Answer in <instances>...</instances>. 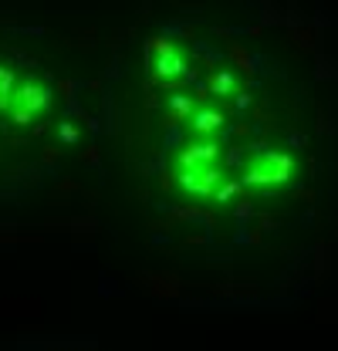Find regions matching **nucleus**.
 Listing matches in <instances>:
<instances>
[{
  "instance_id": "obj_1",
  "label": "nucleus",
  "mask_w": 338,
  "mask_h": 351,
  "mask_svg": "<svg viewBox=\"0 0 338 351\" xmlns=\"http://www.w3.org/2000/svg\"><path fill=\"white\" fill-rule=\"evenodd\" d=\"M295 173V159L288 152H274V149H260L254 152L251 162L244 166V186L251 189H274L281 182H288Z\"/></svg>"
},
{
  "instance_id": "obj_2",
  "label": "nucleus",
  "mask_w": 338,
  "mask_h": 351,
  "mask_svg": "<svg viewBox=\"0 0 338 351\" xmlns=\"http://www.w3.org/2000/svg\"><path fill=\"white\" fill-rule=\"evenodd\" d=\"M47 105H51V88L41 78H21V85L14 91L10 119H14V125H31L38 115L47 112Z\"/></svg>"
},
{
  "instance_id": "obj_3",
  "label": "nucleus",
  "mask_w": 338,
  "mask_h": 351,
  "mask_svg": "<svg viewBox=\"0 0 338 351\" xmlns=\"http://www.w3.org/2000/svg\"><path fill=\"white\" fill-rule=\"evenodd\" d=\"M153 54H156V61H153V71H156V78L159 82H179L183 75H186V68H190V61H186V54L176 47L172 41H163V38H156L153 41Z\"/></svg>"
},
{
  "instance_id": "obj_4",
  "label": "nucleus",
  "mask_w": 338,
  "mask_h": 351,
  "mask_svg": "<svg viewBox=\"0 0 338 351\" xmlns=\"http://www.w3.org/2000/svg\"><path fill=\"white\" fill-rule=\"evenodd\" d=\"M223 169L210 162V166H193V169H179V186L190 193V196H200V199H213L216 189L223 186Z\"/></svg>"
},
{
  "instance_id": "obj_5",
  "label": "nucleus",
  "mask_w": 338,
  "mask_h": 351,
  "mask_svg": "<svg viewBox=\"0 0 338 351\" xmlns=\"http://www.w3.org/2000/svg\"><path fill=\"white\" fill-rule=\"evenodd\" d=\"M220 159V145L213 138H196V142H186L176 156V169H193V166H210Z\"/></svg>"
},
{
  "instance_id": "obj_6",
  "label": "nucleus",
  "mask_w": 338,
  "mask_h": 351,
  "mask_svg": "<svg viewBox=\"0 0 338 351\" xmlns=\"http://www.w3.org/2000/svg\"><path fill=\"white\" fill-rule=\"evenodd\" d=\"M227 125V115L220 112V108H213V105H203V108H196L193 115H190V132L196 135V138H210L216 132Z\"/></svg>"
},
{
  "instance_id": "obj_7",
  "label": "nucleus",
  "mask_w": 338,
  "mask_h": 351,
  "mask_svg": "<svg viewBox=\"0 0 338 351\" xmlns=\"http://www.w3.org/2000/svg\"><path fill=\"white\" fill-rule=\"evenodd\" d=\"M17 85H21L17 71H14V68H7V64H0V112H10Z\"/></svg>"
},
{
  "instance_id": "obj_8",
  "label": "nucleus",
  "mask_w": 338,
  "mask_h": 351,
  "mask_svg": "<svg viewBox=\"0 0 338 351\" xmlns=\"http://www.w3.org/2000/svg\"><path fill=\"white\" fill-rule=\"evenodd\" d=\"M237 91V78L230 75V71H216L210 78V95H220V98H227V95H234Z\"/></svg>"
},
{
  "instance_id": "obj_9",
  "label": "nucleus",
  "mask_w": 338,
  "mask_h": 351,
  "mask_svg": "<svg viewBox=\"0 0 338 351\" xmlns=\"http://www.w3.org/2000/svg\"><path fill=\"white\" fill-rule=\"evenodd\" d=\"M193 112H196V108H193L190 98H179V95H176V98L169 101V119H172V122H190Z\"/></svg>"
}]
</instances>
